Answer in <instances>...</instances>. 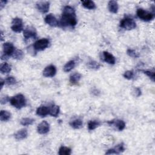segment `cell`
<instances>
[{
	"mask_svg": "<svg viewBox=\"0 0 155 155\" xmlns=\"http://www.w3.org/2000/svg\"><path fill=\"white\" fill-rule=\"evenodd\" d=\"M36 115L42 117H46L49 115V107L45 106H41L36 110Z\"/></svg>",
	"mask_w": 155,
	"mask_h": 155,
	"instance_id": "obj_15",
	"label": "cell"
},
{
	"mask_svg": "<svg viewBox=\"0 0 155 155\" xmlns=\"http://www.w3.org/2000/svg\"><path fill=\"white\" fill-rule=\"evenodd\" d=\"M88 67L92 69L98 70L100 68L101 65L98 62L92 60V61L88 63Z\"/></svg>",
	"mask_w": 155,
	"mask_h": 155,
	"instance_id": "obj_30",
	"label": "cell"
},
{
	"mask_svg": "<svg viewBox=\"0 0 155 155\" xmlns=\"http://www.w3.org/2000/svg\"><path fill=\"white\" fill-rule=\"evenodd\" d=\"M137 16L144 21H150L154 18V13L146 11L143 9H138L137 10Z\"/></svg>",
	"mask_w": 155,
	"mask_h": 155,
	"instance_id": "obj_4",
	"label": "cell"
},
{
	"mask_svg": "<svg viewBox=\"0 0 155 155\" xmlns=\"http://www.w3.org/2000/svg\"><path fill=\"white\" fill-rule=\"evenodd\" d=\"M60 107L56 105H51L49 107V115H51V116L54 117H57L60 113Z\"/></svg>",
	"mask_w": 155,
	"mask_h": 155,
	"instance_id": "obj_17",
	"label": "cell"
},
{
	"mask_svg": "<svg viewBox=\"0 0 155 155\" xmlns=\"http://www.w3.org/2000/svg\"><path fill=\"white\" fill-rule=\"evenodd\" d=\"M9 56H7V55H4V54L1 55V60H8V59H9Z\"/></svg>",
	"mask_w": 155,
	"mask_h": 155,
	"instance_id": "obj_38",
	"label": "cell"
},
{
	"mask_svg": "<svg viewBox=\"0 0 155 155\" xmlns=\"http://www.w3.org/2000/svg\"><path fill=\"white\" fill-rule=\"evenodd\" d=\"M11 66L7 63H4L1 65V67H0V72H1L3 74L4 73H9L11 71Z\"/></svg>",
	"mask_w": 155,
	"mask_h": 155,
	"instance_id": "obj_25",
	"label": "cell"
},
{
	"mask_svg": "<svg viewBox=\"0 0 155 155\" xmlns=\"http://www.w3.org/2000/svg\"><path fill=\"white\" fill-rule=\"evenodd\" d=\"M9 101H10V99H9L8 96H4V97H3L1 98V101H0V102H1V104H5Z\"/></svg>",
	"mask_w": 155,
	"mask_h": 155,
	"instance_id": "obj_35",
	"label": "cell"
},
{
	"mask_svg": "<svg viewBox=\"0 0 155 155\" xmlns=\"http://www.w3.org/2000/svg\"><path fill=\"white\" fill-rule=\"evenodd\" d=\"M11 117V113L6 110H1L0 112V120L3 122L8 121Z\"/></svg>",
	"mask_w": 155,
	"mask_h": 155,
	"instance_id": "obj_19",
	"label": "cell"
},
{
	"mask_svg": "<svg viewBox=\"0 0 155 155\" xmlns=\"http://www.w3.org/2000/svg\"><path fill=\"white\" fill-rule=\"evenodd\" d=\"M125 150V147L124 143H121L116 145L115 148L108 149L106 154H120L121 153L124 152Z\"/></svg>",
	"mask_w": 155,
	"mask_h": 155,
	"instance_id": "obj_13",
	"label": "cell"
},
{
	"mask_svg": "<svg viewBox=\"0 0 155 155\" xmlns=\"http://www.w3.org/2000/svg\"><path fill=\"white\" fill-rule=\"evenodd\" d=\"M46 23L49 24V26L51 27H56L59 24V22L56 18V17L53 14L50 13L46 17L45 19H44Z\"/></svg>",
	"mask_w": 155,
	"mask_h": 155,
	"instance_id": "obj_12",
	"label": "cell"
},
{
	"mask_svg": "<svg viewBox=\"0 0 155 155\" xmlns=\"http://www.w3.org/2000/svg\"><path fill=\"white\" fill-rule=\"evenodd\" d=\"M70 125L74 129H79L83 127V122L81 119H76L70 122Z\"/></svg>",
	"mask_w": 155,
	"mask_h": 155,
	"instance_id": "obj_20",
	"label": "cell"
},
{
	"mask_svg": "<svg viewBox=\"0 0 155 155\" xmlns=\"http://www.w3.org/2000/svg\"><path fill=\"white\" fill-rule=\"evenodd\" d=\"M134 76V73L132 70H127L124 73V77L127 79H131Z\"/></svg>",
	"mask_w": 155,
	"mask_h": 155,
	"instance_id": "obj_34",
	"label": "cell"
},
{
	"mask_svg": "<svg viewBox=\"0 0 155 155\" xmlns=\"http://www.w3.org/2000/svg\"><path fill=\"white\" fill-rule=\"evenodd\" d=\"M72 150L67 147L61 146L59 149L58 154L60 155H70L71 154Z\"/></svg>",
	"mask_w": 155,
	"mask_h": 155,
	"instance_id": "obj_28",
	"label": "cell"
},
{
	"mask_svg": "<svg viewBox=\"0 0 155 155\" xmlns=\"http://www.w3.org/2000/svg\"><path fill=\"white\" fill-rule=\"evenodd\" d=\"M75 62L73 60L70 61L66 63L64 66L63 68L64 71L65 72H69L75 67Z\"/></svg>",
	"mask_w": 155,
	"mask_h": 155,
	"instance_id": "obj_26",
	"label": "cell"
},
{
	"mask_svg": "<svg viewBox=\"0 0 155 155\" xmlns=\"http://www.w3.org/2000/svg\"><path fill=\"white\" fill-rule=\"evenodd\" d=\"M10 102L12 106L17 109H21L26 105V100L24 96L22 94H18L13 97L10 99Z\"/></svg>",
	"mask_w": 155,
	"mask_h": 155,
	"instance_id": "obj_2",
	"label": "cell"
},
{
	"mask_svg": "<svg viewBox=\"0 0 155 155\" xmlns=\"http://www.w3.org/2000/svg\"><path fill=\"white\" fill-rule=\"evenodd\" d=\"M12 30L16 32L20 33L23 30V22L22 19L19 18H15L13 19L11 26Z\"/></svg>",
	"mask_w": 155,
	"mask_h": 155,
	"instance_id": "obj_5",
	"label": "cell"
},
{
	"mask_svg": "<svg viewBox=\"0 0 155 155\" xmlns=\"http://www.w3.org/2000/svg\"><path fill=\"white\" fill-rule=\"evenodd\" d=\"M49 41L47 38H43L36 41L33 44V49L36 51H42L48 47Z\"/></svg>",
	"mask_w": 155,
	"mask_h": 155,
	"instance_id": "obj_6",
	"label": "cell"
},
{
	"mask_svg": "<svg viewBox=\"0 0 155 155\" xmlns=\"http://www.w3.org/2000/svg\"><path fill=\"white\" fill-rule=\"evenodd\" d=\"M7 3V1H4V0H1L0 1V9H1V10L3 9V7L6 6Z\"/></svg>",
	"mask_w": 155,
	"mask_h": 155,
	"instance_id": "obj_37",
	"label": "cell"
},
{
	"mask_svg": "<svg viewBox=\"0 0 155 155\" xmlns=\"http://www.w3.org/2000/svg\"><path fill=\"white\" fill-rule=\"evenodd\" d=\"M127 54L131 58H137L139 57V55L137 52H136V51L131 49H129L127 50Z\"/></svg>",
	"mask_w": 155,
	"mask_h": 155,
	"instance_id": "obj_32",
	"label": "cell"
},
{
	"mask_svg": "<svg viewBox=\"0 0 155 155\" xmlns=\"http://www.w3.org/2000/svg\"><path fill=\"white\" fill-rule=\"evenodd\" d=\"M15 50L13 44L11 42H5L3 44V54L9 57L12 56Z\"/></svg>",
	"mask_w": 155,
	"mask_h": 155,
	"instance_id": "obj_9",
	"label": "cell"
},
{
	"mask_svg": "<svg viewBox=\"0 0 155 155\" xmlns=\"http://www.w3.org/2000/svg\"><path fill=\"white\" fill-rule=\"evenodd\" d=\"M120 27L125 30L131 31L136 28V24L133 19L126 17L122 19L120 23Z\"/></svg>",
	"mask_w": 155,
	"mask_h": 155,
	"instance_id": "obj_3",
	"label": "cell"
},
{
	"mask_svg": "<svg viewBox=\"0 0 155 155\" xmlns=\"http://www.w3.org/2000/svg\"><path fill=\"white\" fill-rule=\"evenodd\" d=\"M134 93H135V95L136 97H140V96L142 94V92H141V90L138 87H136L135 88V89H134Z\"/></svg>",
	"mask_w": 155,
	"mask_h": 155,
	"instance_id": "obj_36",
	"label": "cell"
},
{
	"mask_svg": "<svg viewBox=\"0 0 155 155\" xmlns=\"http://www.w3.org/2000/svg\"><path fill=\"white\" fill-rule=\"evenodd\" d=\"M5 84L8 85H14L17 83V80L13 76H8L4 80Z\"/></svg>",
	"mask_w": 155,
	"mask_h": 155,
	"instance_id": "obj_31",
	"label": "cell"
},
{
	"mask_svg": "<svg viewBox=\"0 0 155 155\" xmlns=\"http://www.w3.org/2000/svg\"><path fill=\"white\" fill-rule=\"evenodd\" d=\"M103 56H104V60L105 62L109 64L113 65L116 63L115 57L111 54H110L108 51H104L103 52Z\"/></svg>",
	"mask_w": 155,
	"mask_h": 155,
	"instance_id": "obj_14",
	"label": "cell"
},
{
	"mask_svg": "<svg viewBox=\"0 0 155 155\" xmlns=\"http://www.w3.org/2000/svg\"><path fill=\"white\" fill-rule=\"evenodd\" d=\"M113 124H114L115 125V127L119 131H122L125 127V122L122 120H117L115 121L114 120H113L112 125Z\"/></svg>",
	"mask_w": 155,
	"mask_h": 155,
	"instance_id": "obj_22",
	"label": "cell"
},
{
	"mask_svg": "<svg viewBox=\"0 0 155 155\" xmlns=\"http://www.w3.org/2000/svg\"><path fill=\"white\" fill-rule=\"evenodd\" d=\"M36 8L42 13H47L50 9V3L48 1H40L36 3Z\"/></svg>",
	"mask_w": 155,
	"mask_h": 155,
	"instance_id": "obj_11",
	"label": "cell"
},
{
	"mask_svg": "<svg viewBox=\"0 0 155 155\" xmlns=\"http://www.w3.org/2000/svg\"><path fill=\"white\" fill-rule=\"evenodd\" d=\"M83 7H84L85 9L93 10L96 9V4L93 1L90 0H86V1H81Z\"/></svg>",
	"mask_w": 155,
	"mask_h": 155,
	"instance_id": "obj_21",
	"label": "cell"
},
{
	"mask_svg": "<svg viewBox=\"0 0 155 155\" xmlns=\"http://www.w3.org/2000/svg\"><path fill=\"white\" fill-rule=\"evenodd\" d=\"M144 74H145L147 76H149L150 79H152L153 82L154 81V72L151 70H141Z\"/></svg>",
	"mask_w": 155,
	"mask_h": 155,
	"instance_id": "obj_33",
	"label": "cell"
},
{
	"mask_svg": "<svg viewBox=\"0 0 155 155\" xmlns=\"http://www.w3.org/2000/svg\"><path fill=\"white\" fill-rule=\"evenodd\" d=\"M101 125V122L99 121L93 120L90 121L88 123V129L89 130H93L97 129V127H99Z\"/></svg>",
	"mask_w": 155,
	"mask_h": 155,
	"instance_id": "obj_24",
	"label": "cell"
},
{
	"mask_svg": "<svg viewBox=\"0 0 155 155\" xmlns=\"http://www.w3.org/2000/svg\"><path fill=\"white\" fill-rule=\"evenodd\" d=\"M76 24L77 20L75 9L69 6H65L60 20V25L62 27H74Z\"/></svg>",
	"mask_w": 155,
	"mask_h": 155,
	"instance_id": "obj_1",
	"label": "cell"
},
{
	"mask_svg": "<svg viewBox=\"0 0 155 155\" xmlns=\"http://www.w3.org/2000/svg\"><path fill=\"white\" fill-rule=\"evenodd\" d=\"M12 56L13 57V59H15V60H21V59H23L24 56V53L21 50L16 49L15 50L14 53L13 54Z\"/></svg>",
	"mask_w": 155,
	"mask_h": 155,
	"instance_id": "obj_27",
	"label": "cell"
},
{
	"mask_svg": "<svg viewBox=\"0 0 155 155\" xmlns=\"http://www.w3.org/2000/svg\"><path fill=\"white\" fill-rule=\"evenodd\" d=\"M36 29L33 27H27L23 32V35L25 40H28L31 38H35L36 37Z\"/></svg>",
	"mask_w": 155,
	"mask_h": 155,
	"instance_id": "obj_7",
	"label": "cell"
},
{
	"mask_svg": "<svg viewBox=\"0 0 155 155\" xmlns=\"http://www.w3.org/2000/svg\"><path fill=\"white\" fill-rule=\"evenodd\" d=\"M81 78V75L79 73H75L70 76V82L72 84H76Z\"/></svg>",
	"mask_w": 155,
	"mask_h": 155,
	"instance_id": "obj_23",
	"label": "cell"
},
{
	"mask_svg": "<svg viewBox=\"0 0 155 155\" xmlns=\"http://www.w3.org/2000/svg\"><path fill=\"white\" fill-rule=\"evenodd\" d=\"M0 83H1V90L2 88H3V87L4 84H5L4 81H3V79H1V82H0Z\"/></svg>",
	"mask_w": 155,
	"mask_h": 155,
	"instance_id": "obj_39",
	"label": "cell"
},
{
	"mask_svg": "<svg viewBox=\"0 0 155 155\" xmlns=\"http://www.w3.org/2000/svg\"><path fill=\"white\" fill-rule=\"evenodd\" d=\"M108 10L113 13H116L118 11V4L116 1H110L108 4Z\"/></svg>",
	"mask_w": 155,
	"mask_h": 155,
	"instance_id": "obj_18",
	"label": "cell"
},
{
	"mask_svg": "<svg viewBox=\"0 0 155 155\" xmlns=\"http://www.w3.org/2000/svg\"><path fill=\"white\" fill-rule=\"evenodd\" d=\"M56 73V67L54 65H50L44 69L42 72V75L44 77L51 78L54 77Z\"/></svg>",
	"mask_w": 155,
	"mask_h": 155,
	"instance_id": "obj_8",
	"label": "cell"
},
{
	"mask_svg": "<svg viewBox=\"0 0 155 155\" xmlns=\"http://www.w3.org/2000/svg\"><path fill=\"white\" fill-rule=\"evenodd\" d=\"M35 122V120L30 117H25L23 118L20 121V123L23 126H27V125H31L33 124Z\"/></svg>",
	"mask_w": 155,
	"mask_h": 155,
	"instance_id": "obj_29",
	"label": "cell"
},
{
	"mask_svg": "<svg viewBox=\"0 0 155 155\" xmlns=\"http://www.w3.org/2000/svg\"><path fill=\"white\" fill-rule=\"evenodd\" d=\"M49 130H50L49 124L46 121L41 122L38 125L37 131L39 134H41V135L46 134L49 131Z\"/></svg>",
	"mask_w": 155,
	"mask_h": 155,
	"instance_id": "obj_10",
	"label": "cell"
},
{
	"mask_svg": "<svg viewBox=\"0 0 155 155\" xmlns=\"http://www.w3.org/2000/svg\"><path fill=\"white\" fill-rule=\"evenodd\" d=\"M28 132L27 129H23L18 130L15 134V138L18 141H21V140L24 139L27 137Z\"/></svg>",
	"mask_w": 155,
	"mask_h": 155,
	"instance_id": "obj_16",
	"label": "cell"
}]
</instances>
